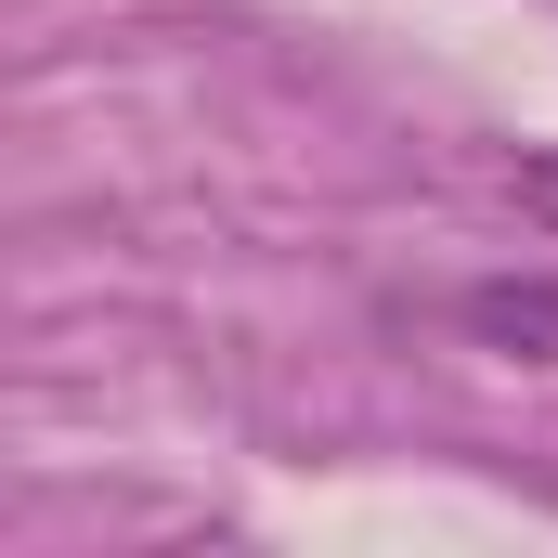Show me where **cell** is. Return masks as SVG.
<instances>
[{"instance_id":"obj_1","label":"cell","mask_w":558,"mask_h":558,"mask_svg":"<svg viewBox=\"0 0 558 558\" xmlns=\"http://www.w3.org/2000/svg\"><path fill=\"white\" fill-rule=\"evenodd\" d=\"M454 312H468V338H494V351H520V364H558V286L494 274V286H468Z\"/></svg>"},{"instance_id":"obj_2","label":"cell","mask_w":558,"mask_h":558,"mask_svg":"<svg viewBox=\"0 0 558 558\" xmlns=\"http://www.w3.org/2000/svg\"><path fill=\"white\" fill-rule=\"evenodd\" d=\"M494 182H507V208H520V221H533V234L558 247V143H520Z\"/></svg>"}]
</instances>
